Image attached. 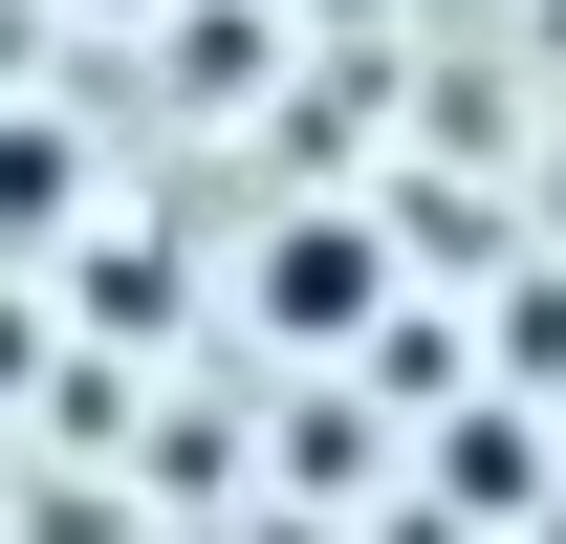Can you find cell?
Instances as JSON below:
<instances>
[{"label": "cell", "mask_w": 566, "mask_h": 544, "mask_svg": "<svg viewBox=\"0 0 566 544\" xmlns=\"http://www.w3.org/2000/svg\"><path fill=\"white\" fill-rule=\"evenodd\" d=\"M240 305H262L283 348H370V327H392V240H370L349 197H305V218H262V262H240Z\"/></svg>", "instance_id": "cell-1"}, {"label": "cell", "mask_w": 566, "mask_h": 544, "mask_svg": "<svg viewBox=\"0 0 566 544\" xmlns=\"http://www.w3.org/2000/svg\"><path fill=\"white\" fill-rule=\"evenodd\" d=\"M545 436H523V414H458V436H436V523H545Z\"/></svg>", "instance_id": "cell-2"}, {"label": "cell", "mask_w": 566, "mask_h": 544, "mask_svg": "<svg viewBox=\"0 0 566 544\" xmlns=\"http://www.w3.org/2000/svg\"><path fill=\"white\" fill-rule=\"evenodd\" d=\"M87 22H153V0H87Z\"/></svg>", "instance_id": "cell-4"}, {"label": "cell", "mask_w": 566, "mask_h": 544, "mask_svg": "<svg viewBox=\"0 0 566 544\" xmlns=\"http://www.w3.org/2000/svg\"><path fill=\"white\" fill-rule=\"evenodd\" d=\"M66 197H87V175H66V132H0V240H44Z\"/></svg>", "instance_id": "cell-3"}]
</instances>
